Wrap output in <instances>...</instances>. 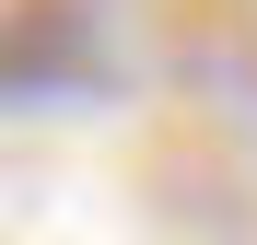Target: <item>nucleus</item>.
Segmentation results:
<instances>
[{
	"label": "nucleus",
	"instance_id": "f257e3e1",
	"mask_svg": "<svg viewBox=\"0 0 257 245\" xmlns=\"http://www.w3.org/2000/svg\"><path fill=\"white\" fill-rule=\"evenodd\" d=\"M94 82V12L82 0H24L0 35V94H70Z\"/></svg>",
	"mask_w": 257,
	"mask_h": 245
}]
</instances>
